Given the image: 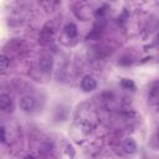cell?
<instances>
[{
  "mask_svg": "<svg viewBox=\"0 0 159 159\" xmlns=\"http://www.w3.org/2000/svg\"><path fill=\"white\" fill-rule=\"evenodd\" d=\"M81 87H82V89L86 91V92L93 91V89H96V87H97V81L94 80V77L87 75V76H84V77L82 78V81H81Z\"/></svg>",
  "mask_w": 159,
  "mask_h": 159,
  "instance_id": "1",
  "label": "cell"
},
{
  "mask_svg": "<svg viewBox=\"0 0 159 159\" xmlns=\"http://www.w3.org/2000/svg\"><path fill=\"white\" fill-rule=\"evenodd\" d=\"M19 104H20V108H21L22 111L30 112V111H32L34 107H35V98H34L32 96H24V97L20 98Z\"/></svg>",
  "mask_w": 159,
  "mask_h": 159,
  "instance_id": "2",
  "label": "cell"
},
{
  "mask_svg": "<svg viewBox=\"0 0 159 159\" xmlns=\"http://www.w3.org/2000/svg\"><path fill=\"white\" fill-rule=\"evenodd\" d=\"M52 66H53V61L51 57H42L39 61V67L43 73H48L52 70Z\"/></svg>",
  "mask_w": 159,
  "mask_h": 159,
  "instance_id": "3",
  "label": "cell"
},
{
  "mask_svg": "<svg viewBox=\"0 0 159 159\" xmlns=\"http://www.w3.org/2000/svg\"><path fill=\"white\" fill-rule=\"evenodd\" d=\"M0 108H1L4 112H10V111H12L11 99H10V97H9L6 93H1V94H0Z\"/></svg>",
  "mask_w": 159,
  "mask_h": 159,
  "instance_id": "4",
  "label": "cell"
},
{
  "mask_svg": "<svg viewBox=\"0 0 159 159\" xmlns=\"http://www.w3.org/2000/svg\"><path fill=\"white\" fill-rule=\"evenodd\" d=\"M123 148H124V150H125L127 153L133 154V153H135V150H137V143H135V140L132 139V138H125L124 142H123Z\"/></svg>",
  "mask_w": 159,
  "mask_h": 159,
  "instance_id": "5",
  "label": "cell"
},
{
  "mask_svg": "<svg viewBox=\"0 0 159 159\" xmlns=\"http://www.w3.org/2000/svg\"><path fill=\"white\" fill-rule=\"evenodd\" d=\"M65 32H66V35H67L68 37H75V36L77 35V26H76L75 24L70 22V24L66 25V27H65Z\"/></svg>",
  "mask_w": 159,
  "mask_h": 159,
  "instance_id": "6",
  "label": "cell"
},
{
  "mask_svg": "<svg viewBox=\"0 0 159 159\" xmlns=\"http://www.w3.org/2000/svg\"><path fill=\"white\" fill-rule=\"evenodd\" d=\"M120 84H122V87H123L124 89H130V91H134V89H135V84H134V82H133L132 80L123 78L122 82H120Z\"/></svg>",
  "mask_w": 159,
  "mask_h": 159,
  "instance_id": "7",
  "label": "cell"
},
{
  "mask_svg": "<svg viewBox=\"0 0 159 159\" xmlns=\"http://www.w3.org/2000/svg\"><path fill=\"white\" fill-rule=\"evenodd\" d=\"M9 65H10L9 57L5 56V55H1V56H0V70H1V71H5V70L9 67Z\"/></svg>",
  "mask_w": 159,
  "mask_h": 159,
  "instance_id": "8",
  "label": "cell"
},
{
  "mask_svg": "<svg viewBox=\"0 0 159 159\" xmlns=\"http://www.w3.org/2000/svg\"><path fill=\"white\" fill-rule=\"evenodd\" d=\"M66 154L68 155V157H71V158H73L75 157V149H73V147L71 145V144H67L66 145Z\"/></svg>",
  "mask_w": 159,
  "mask_h": 159,
  "instance_id": "9",
  "label": "cell"
},
{
  "mask_svg": "<svg viewBox=\"0 0 159 159\" xmlns=\"http://www.w3.org/2000/svg\"><path fill=\"white\" fill-rule=\"evenodd\" d=\"M0 133H1V142L4 143L5 140H6V138H5V127H0Z\"/></svg>",
  "mask_w": 159,
  "mask_h": 159,
  "instance_id": "10",
  "label": "cell"
},
{
  "mask_svg": "<svg viewBox=\"0 0 159 159\" xmlns=\"http://www.w3.org/2000/svg\"><path fill=\"white\" fill-rule=\"evenodd\" d=\"M158 138H159V132H158Z\"/></svg>",
  "mask_w": 159,
  "mask_h": 159,
  "instance_id": "11",
  "label": "cell"
}]
</instances>
